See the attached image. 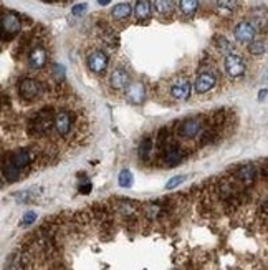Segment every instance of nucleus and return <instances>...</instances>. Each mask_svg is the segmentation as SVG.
I'll use <instances>...</instances> for the list:
<instances>
[{"instance_id":"21","label":"nucleus","mask_w":268,"mask_h":270,"mask_svg":"<svg viewBox=\"0 0 268 270\" xmlns=\"http://www.w3.org/2000/svg\"><path fill=\"white\" fill-rule=\"evenodd\" d=\"M179 8L186 17H192L199 8V0H179Z\"/></svg>"},{"instance_id":"34","label":"nucleus","mask_w":268,"mask_h":270,"mask_svg":"<svg viewBox=\"0 0 268 270\" xmlns=\"http://www.w3.org/2000/svg\"><path fill=\"white\" fill-rule=\"evenodd\" d=\"M84 10H86V3H78V5L73 7V15H80V13H83Z\"/></svg>"},{"instance_id":"9","label":"nucleus","mask_w":268,"mask_h":270,"mask_svg":"<svg viewBox=\"0 0 268 270\" xmlns=\"http://www.w3.org/2000/svg\"><path fill=\"white\" fill-rule=\"evenodd\" d=\"M190 91H192V85H190L189 80H186V78L177 80V81L171 86V96L177 101L189 100Z\"/></svg>"},{"instance_id":"14","label":"nucleus","mask_w":268,"mask_h":270,"mask_svg":"<svg viewBox=\"0 0 268 270\" xmlns=\"http://www.w3.org/2000/svg\"><path fill=\"white\" fill-rule=\"evenodd\" d=\"M56 130L58 135L65 136L68 135L70 130H71V116L70 113L66 111H58L55 114V126H53Z\"/></svg>"},{"instance_id":"13","label":"nucleus","mask_w":268,"mask_h":270,"mask_svg":"<svg viewBox=\"0 0 268 270\" xmlns=\"http://www.w3.org/2000/svg\"><path fill=\"white\" fill-rule=\"evenodd\" d=\"M144 96H146V90H144V85L142 83H131L126 90V98L129 103L133 105H141L144 101Z\"/></svg>"},{"instance_id":"38","label":"nucleus","mask_w":268,"mask_h":270,"mask_svg":"<svg viewBox=\"0 0 268 270\" xmlns=\"http://www.w3.org/2000/svg\"><path fill=\"white\" fill-rule=\"evenodd\" d=\"M263 174H265L267 178H268V166H265V167H263Z\"/></svg>"},{"instance_id":"3","label":"nucleus","mask_w":268,"mask_h":270,"mask_svg":"<svg viewBox=\"0 0 268 270\" xmlns=\"http://www.w3.org/2000/svg\"><path fill=\"white\" fill-rule=\"evenodd\" d=\"M109 58L103 50H93L86 58V66L91 73L95 75H103L108 70Z\"/></svg>"},{"instance_id":"28","label":"nucleus","mask_w":268,"mask_h":270,"mask_svg":"<svg viewBox=\"0 0 268 270\" xmlns=\"http://www.w3.org/2000/svg\"><path fill=\"white\" fill-rule=\"evenodd\" d=\"M215 131H205L200 138V146H205V144H211L214 139H215Z\"/></svg>"},{"instance_id":"6","label":"nucleus","mask_w":268,"mask_h":270,"mask_svg":"<svg viewBox=\"0 0 268 270\" xmlns=\"http://www.w3.org/2000/svg\"><path fill=\"white\" fill-rule=\"evenodd\" d=\"M19 93L25 101H33L35 98H38L40 93H42V85L33 78H25L20 81Z\"/></svg>"},{"instance_id":"30","label":"nucleus","mask_w":268,"mask_h":270,"mask_svg":"<svg viewBox=\"0 0 268 270\" xmlns=\"http://www.w3.org/2000/svg\"><path fill=\"white\" fill-rule=\"evenodd\" d=\"M167 138H169V130H167V128H162V130L159 131V136H158V143H159V146H162L164 143H166Z\"/></svg>"},{"instance_id":"29","label":"nucleus","mask_w":268,"mask_h":270,"mask_svg":"<svg viewBox=\"0 0 268 270\" xmlns=\"http://www.w3.org/2000/svg\"><path fill=\"white\" fill-rule=\"evenodd\" d=\"M35 219H37V214L35 212H27L24 216V219H22V225H30L35 222Z\"/></svg>"},{"instance_id":"32","label":"nucleus","mask_w":268,"mask_h":270,"mask_svg":"<svg viewBox=\"0 0 268 270\" xmlns=\"http://www.w3.org/2000/svg\"><path fill=\"white\" fill-rule=\"evenodd\" d=\"M91 183L89 181H84V183H81L80 184V188H78V191H80V194H89L91 192Z\"/></svg>"},{"instance_id":"24","label":"nucleus","mask_w":268,"mask_h":270,"mask_svg":"<svg viewBox=\"0 0 268 270\" xmlns=\"http://www.w3.org/2000/svg\"><path fill=\"white\" fill-rule=\"evenodd\" d=\"M133 181H134V178H133V172L129 171V169H123L121 172H119V176H118V184L121 186V188H131L133 186Z\"/></svg>"},{"instance_id":"8","label":"nucleus","mask_w":268,"mask_h":270,"mask_svg":"<svg viewBox=\"0 0 268 270\" xmlns=\"http://www.w3.org/2000/svg\"><path fill=\"white\" fill-rule=\"evenodd\" d=\"M179 135L182 138H195L200 131H202V123L197 118H187L179 126Z\"/></svg>"},{"instance_id":"22","label":"nucleus","mask_w":268,"mask_h":270,"mask_svg":"<svg viewBox=\"0 0 268 270\" xmlns=\"http://www.w3.org/2000/svg\"><path fill=\"white\" fill-rule=\"evenodd\" d=\"M2 174H3V179L8 181V183H17L20 178V169L13 166L12 162H8V164H3Z\"/></svg>"},{"instance_id":"7","label":"nucleus","mask_w":268,"mask_h":270,"mask_svg":"<svg viewBox=\"0 0 268 270\" xmlns=\"http://www.w3.org/2000/svg\"><path fill=\"white\" fill-rule=\"evenodd\" d=\"M217 85V77L214 72H209V70H205V72H200L197 80H195V91L200 93V95H204V93L211 91L214 86Z\"/></svg>"},{"instance_id":"35","label":"nucleus","mask_w":268,"mask_h":270,"mask_svg":"<svg viewBox=\"0 0 268 270\" xmlns=\"http://www.w3.org/2000/svg\"><path fill=\"white\" fill-rule=\"evenodd\" d=\"M267 95H268V91L267 90H262L260 93H258V100H265Z\"/></svg>"},{"instance_id":"31","label":"nucleus","mask_w":268,"mask_h":270,"mask_svg":"<svg viewBox=\"0 0 268 270\" xmlns=\"http://www.w3.org/2000/svg\"><path fill=\"white\" fill-rule=\"evenodd\" d=\"M159 211H161V209H159V206H153V204H151V206H147V207H146V212H147V216H149L151 219L158 217Z\"/></svg>"},{"instance_id":"27","label":"nucleus","mask_w":268,"mask_h":270,"mask_svg":"<svg viewBox=\"0 0 268 270\" xmlns=\"http://www.w3.org/2000/svg\"><path fill=\"white\" fill-rule=\"evenodd\" d=\"M186 181V176H174L166 183V191H171V189H176L177 186H181Z\"/></svg>"},{"instance_id":"23","label":"nucleus","mask_w":268,"mask_h":270,"mask_svg":"<svg viewBox=\"0 0 268 270\" xmlns=\"http://www.w3.org/2000/svg\"><path fill=\"white\" fill-rule=\"evenodd\" d=\"M151 151H153V139H151V138H144V139L141 141L139 149H137V153H139V158L141 159H147V158H149Z\"/></svg>"},{"instance_id":"18","label":"nucleus","mask_w":268,"mask_h":270,"mask_svg":"<svg viewBox=\"0 0 268 270\" xmlns=\"http://www.w3.org/2000/svg\"><path fill=\"white\" fill-rule=\"evenodd\" d=\"M215 8L222 15H230L239 10V0H215Z\"/></svg>"},{"instance_id":"33","label":"nucleus","mask_w":268,"mask_h":270,"mask_svg":"<svg viewBox=\"0 0 268 270\" xmlns=\"http://www.w3.org/2000/svg\"><path fill=\"white\" fill-rule=\"evenodd\" d=\"M53 73H55V77L58 80H61L65 77V68L61 65H53Z\"/></svg>"},{"instance_id":"2","label":"nucleus","mask_w":268,"mask_h":270,"mask_svg":"<svg viewBox=\"0 0 268 270\" xmlns=\"http://www.w3.org/2000/svg\"><path fill=\"white\" fill-rule=\"evenodd\" d=\"M223 68H225V73L229 75L230 78H240L245 75L247 65H245V60L240 55L230 53V55H227L225 60H223Z\"/></svg>"},{"instance_id":"5","label":"nucleus","mask_w":268,"mask_h":270,"mask_svg":"<svg viewBox=\"0 0 268 270\" xmlns=\"http://www.w3.org/2000/svg\"><path fill=\"white\" fill-rule=\"evenodd\" d=\"M20 28H22L20 20L17 19L13 13H3L2 15V40L3 42H7V40L15 37V35L20 32Z\"/></svg>"},{"instance_id":"1","label":"nucleus","mask_w":268,"mask_h":270,"mask_svg":"<svg viewBox=\"0 0 268 270\" xmlns=\"http://www.w3.org/2000/svg\"><path fill=\"white\" fill-rule=\"evenodd\" d=\"M52 126H55V114H53L52 108H45L28 121V133L30 136L40 138V136L47 135Z\"/></svg>"},{"instance_id":"25","label":"nucleus","mask_w":268,"mask_h":270,"mask_svg":"<svg viewBox=\"0 0 268 270\" xmlns=\"http://www.w3.org/2000/svg\"><path fill=\"white\" fill-rule=\"evenodd\" d=\"M248 52L252 53V55H263V53L267 52V45H265V42H260V40H255L253 43H250L248 45Z\"/></svg>"},{"instance_id":"37","label":"nucleus","mask_w":268,"mask_h":270,"mask_svg":"<svg viewBox=\"0 0 268 270\" xmlns=\"http://www.w3.org/2000/svg\"><path fill=\"white\" fill-rule=\"evenodd\" d=\"M98 3H100V5L105 7V5H109V3H111V0H98Z\"/></svg>"},{"instance_id":"12","label":"nucleus","mask_w":268,"mask_h":270,"mask_svg":"<svg viewBox=\"0 0 268 270\" xmlns=\"http://www.w3.org/2000/svg\"><path fill=\"white\" fill-rule=\"evenodd\" d=\"M237 179H239V183L245 186V188H248V186H252L255 183L257 179V169L253 167L252 164H245L242 167H239V171H237Z\"/></svg>"},{"instance_id":"36","label":"nucleus","mask_w":268,"mask_h":270,"mask_svg":"<svg viewBox=\"0 0 268 270\" xmlns=\"http://www.w3.org/2000/svg\"><path fill=\"white\" fill-rule=\"evenodd\" d=\"M262 212H263V214H268V201H267V202H263V206H262Z\"/></svg>"},{"instance_id":"26","label":"nucleus","mask_w":268,"mask_h":270,"mask_svg":"<svg viewBox=\"0 0 268 270\" xmlns=\"http://www.w3.org/2000/svg\"><path fill=\"white\" fill-rule=\"evenodd\" d=\"M215 43H217V48L223 53H227V55H230V53H234V47H232V43L229 42L227 38L223 37H217L215 38Z\"/></svg>"},{"instance_id":"11","label":"nucleus","mask_w":268,"mask_h":270,"mask_svg":"<svg viewBox=\"0 0 268 270\" xmlns=\"http://www.w3.org/2000/svg\"><path fill=\"white\" fill-rule=\"evenodd\" d=\"M47 63V50L43 47H33L28 53V65L30 68L40 70Z\"/></svg>"},{"instance_id":"19","label":"nucleus","mask_w":268,"mask_h":270,"mask_svg":"<svg viewBox=\"0 0 268 270\" xmlns=\"http://www.w3.org/2000/svg\"><path fill=\"white\" fill-rule=\"evenodd\" d=\"M154 12L161 17H167L174 12V0H154Z\"/></svg>"},{"instance_id":"16","label":"nucleus","mask_w":268,"mask_h":270,"mask_svg":"<svg viewBox=\"0 0 268 270\" xmlns=\"http://www.w3.org/2000/svg\"><path fill=\"white\" fill-rule=\"evenodd\" d=\"M182 161H184V151L176 148V146H172V148L166 153V156H164V162H166L169 167L181 164Z\"/></svg>"},{"instance_id":"15","label":"nucleus","mask_w":268,"mask_h":270,"mask_svg":"<svg viewBox=\"0 0 268 270\" xmlns=\"http://www.w3.org/2000/svg\"><path fill=\"white\" fill-rule=\"evenodd\" d=\"M134 13H136V19L139 22L149 20L151 19V13H153V5H151V0H137L136 8H134Z\"/></svg>"},{"instance_id":"10","label":"nucleus","mask_w":268,"mask_h":270,"mask_svg":"<svg viewBox=\"0 0 268 270\" xmlns=\"http://www.w3.org/2000/svg\"><path fill=\"white\" fill-rule=\"evenodd\" d=\"M109 85L114 90H124L129 86V73L124 68H114L109 75Z\"/></svg>"},{"instance_id":"4","label":"nucleus","mask_w":268,"mask_h":270,"mask_svg":"<svg viewBox=\"0 0 268 270\" xmlns=\"http://www.w3.org/2000/svg\"><path fill=\"white\" fill-rule=\"evenodd\" d=\"M235 40L242 45H250V43L255 42L257 37V27L252 22H240L239 25L234 28Z\"/></svg>"},{"instance_id":"17","label":"nucleus","mask_w":268,"mask_h":270,"mask_svg":"<svg viewBox=\"0 0 268 270\" xmlns=\"http://www.w3.org/2000/svg\"><path fill=\"white\" fill-rule=\"evenodd\" d=\"M30 161H32V154H30V151H27V149H22V151L15 153L10 158V162L15 167H19V169H24V167H27L30 164Z\"/></svg>"},{"instance_id":"20","label":"nucleus","mask_w":268,"mask_h":270,"mask_svg":"<svg viewBox=\"0 0 268 270\" xmlns=\"http://www.w3.org/2000/svg\"><path fill=\"white\" fill-rule=\"evenodd\" d=\"M131 13H133V7L126 2L118 3V5H114V8L111 10V15H113V19L116 20H126L129 19Z\"/></svg>"}]
</instances>
